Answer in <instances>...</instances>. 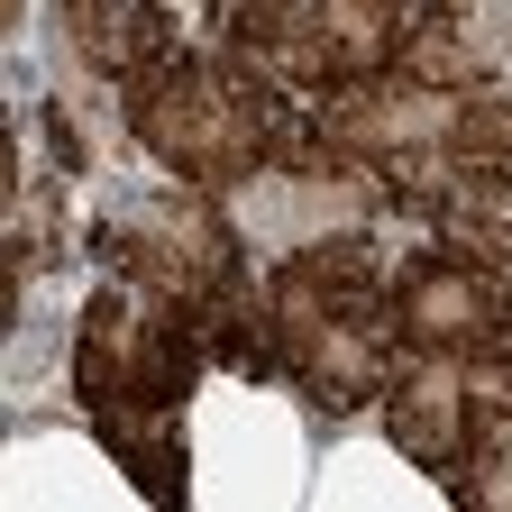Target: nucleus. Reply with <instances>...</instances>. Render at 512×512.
<instances>
[{
	"instance_id": "f257e3e1",
	"label": "nucleus",
	"mask_w": 512,
	"mask_h": 512,
	"mask_svg": "<svg viewBox=\"0 0 512 512\" xmlns=\"http://www.w3.org/2000/svg\"><path fill=\"white\" fill-rule=\"evenodd\" d=\"M412 320H421L430 339H467V330H485V284L476 275H421Z\"/></svg>"
}]
</instances>
